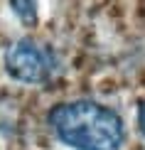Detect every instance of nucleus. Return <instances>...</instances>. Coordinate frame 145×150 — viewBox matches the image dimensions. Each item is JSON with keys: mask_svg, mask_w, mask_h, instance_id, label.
<instances>
[{"mask_svg": "<svg viewBox=\"0 0 145 150\" xmlns=\"http://www.w3.org/2000/svg\"><path fill=\"white\" fill-rule=\"evenodd\" d=\"M57 138L74 150H121L123 121L116 111L96 101L59 103L49 111Z\"/></svg>", "mask_w": 145, "mask_h": 150, "instance_id": "nucleus-1", "label": "nucleus"}, {"mask_svg": "<svg viewBox=\"0 0 145 150\" xmlns=\"http://www.w3.org/2000/svg\"><path fill=\"white\" fill-rule=\"evenodd\" d=\"M5 69L12 79L25 84H42L52 67L45 49H40L32 40H20L5 52Z\"/></svg>", "mask_w": 145, "mask_h": 150, "instance_id": "nucleus-2", "label": "nucleus"}, {"mask_svg": "<svg viewBox=\"0 0 145 150\" xmlns=\"http://www.w3.org/2000/svg\"><path fill=\"white\" fill-rule=\"evenodd\" d=\"M10 8L25 25L37 22V0H10Z\"/></svg>", "mask_w": 145, "mask_h": 150, "instance_id": "nucleus-3", "label": "nucleus"}, {"mask_svg": "<svg viewBox=\"0 0 145 150\" xmlns=\"http://www.w3.org/2000/svg\"><path fill=\"white\" fill-rule=\"evenodd\" d=\"M138 126H140V133L145 135V101L140 103V111H138Z\"/></svg>", "mask_w": 145, "mask_h": 150, "instance_id": "nucleus-4", "label": "nucleus"}]
</instances>
